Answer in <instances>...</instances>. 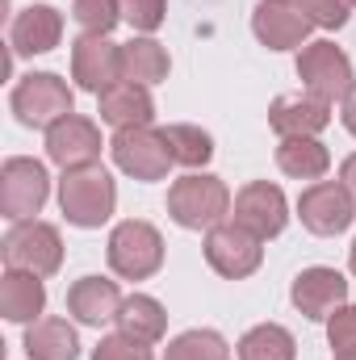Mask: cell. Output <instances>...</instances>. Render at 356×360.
Instances as JSON below:
<instances>
[{"mask_svg": "<svg viewBox=\"0 0 356 360\" xmlns=\"http://www.w3.org/2000/svg\"><path fill=\"white\" fill-rule=\"evenodd\" d=\"M235 222L248 226L252 235L260 239H276L289 222V205H285V193L268 180H252L235 193Z\"/></svg>", "mask_w": 356, "mask_h": 360, "instance_id": "cell-12", "label": "cell"}, {"mask_svg": "<svg viewBox=\"0 0 356 360\" xmlns=\"http://www.w3.org/2000/svg\"><path fill=\"white\" fill-rule=\"evenodd\" d=\"M164 360H231V348L218 331H184L168 344Z\"/></svg>", "mask_w": 356, "mask_h": 360, "instance_id": "cell-27", "label": "cell"}, {"mask_svg": "<svg viewBox=\"0 0 356 360\" xmlns=\"http://www.w3.org/2000/svg\"><path fill=\"white\" fill-rule=\"evenodd\" d=\"M46 193H51V176L38 160H8L4 172H0V214L13 218V222H25L34 218L42 205H46Z\"/></svg>", "mask_w": 356, "mask_h": 360, "instance_id": "cell-10", "label": "cell"}, {"mask_svg": "<svg viewBox=\"0 0 356 360\" xmlns=\"http://www.w3.org/2000/svg\"><path fill=\"white\" fill-rule=\"evenodd\" d=\"M164 264V239L151 222H117L109 235V269L126 281H147Z\"/></svg>", "mask_w": 356, "mask_h": 360, "instance_id": "cell-3", "label": "cell"}, {"mask_svg": "<svg viewBox=\"0 0 356 360\" xmlns=\"http://www.w3.org/2000/svg\"><path fill=\"white\" fill-rule=\"evenodd\" d=\"M92 360H151V344H139V340H130V335H105L101 344H96V352Z\"/></svg>", "mask_w": 356, "mask_h": 360, "instance_id": "cell-31", "label": "cell"}, {"mask_svg": "<svg viewBox=\"0 0 356 360\" xmlns=\"http://www.w3.org/2000/svg\"><path fill=\"white\" fill-rule=\"evenodd\" d=\"M59 264H63V239L51 222L25 218L4 235V269L51 276V272H59Z\"/></svg>", "mask_w": 356, "mask_h": 360, "instance_id": "cell-5", "label": "cell"}, {"mask_svg": "<svg viewBox=\"0 0 356 360\" xmlns=\"http://www.w3.org/2000/svg\"><path fill=\"white\" fill-rule=\"evenodd\" d=\"M252 30H256V38L265 42L268 51H289V46H302V42H306V34L314 30V21H310L298 4L265 0V4L252 13Z\"/></svg>", "mask_w": 356, "mask_h": 360, "instance_id": "cell-17", "label": "cell"}, {"mask_svg": "<svg viewBox=\"0 0 356 360\" xmlns=\"http://www.w3.org/2000/svg\"><path fill=\"white\" fill-rule=\"evenodd\" d=\"M168 214L184 231H210L231 214V188L218 176H180L168 188Z\"/></svg>", "mask_w": 356, "mask_h": 360, "instance_id": "cell-2", "label": "cell"}, {"mask_svg": "<svg viewBox=\"0 0 356 360\" xmlns=\"http://www.w3.org/2000/svg\"><path fill=\"white\" fill-rule=\"evenodd\" d=\"M281 4H298V0H281Z\"/></svg>", "mask_w": 356, "mask_h": 360, "instance_id": "cell-37", "label": "cell"}, {"mask_svg": "<svg viewBox=\"0 0 356 360\" xmlns=\"http://www.w3.org/2000/svg\"><path fill=\"white\" fill-rule=\"evenodd\" d=\"M348 264H352V272H356V243H352V256H348Z\"/></svg>", "mask_w": 356, "mask_h": 360, "instance_id": "cell-36", "label": "cell"}, {"mask_svg": "<svg viewBox=\"0 0 356 360\" xmlns=\"http://www.w3.org/2000/svg\"><path fill=\"white\" fill-rule=\"evenodd\" d=\"M109 151H113V164L134 180H164L168 168H172V151H168L164 134L151 130V126L117 130L113 143H109Z\"/></svg>", "mask_w": 356, "mask_h": 360, "instance_id": "cell-9", "label": "cell"}, {"mask_svg": "<svg viewBox=\"0 0 356 360\" xmlns=\"http://www.w3.org/2000/svg\"><path fill=\"white\" fill-rule=\"evenodd\" d=\"M117 4H122V21H130L139 34L160 30L164 25V13H168L164 0H117Z\"/></svg>", "mask_w": 356, "mask_h": 360, "instance_id": "cell-29", "label": "cell"}, {"mask_svg": "<svg viewBox=\"0 0 356 360\" xmlns=\"http://www.w3.org/2000/svg\"><path fill=\"white\" fill-rule=\"evenodd\" d=\"M63 38V13L51 4H30L13 17L8 25V46L13 55H46Z\"/></svg>", "mask_w": 356, "mask_h": 360, "instance_id": "cell-15", "label": "cell"}, {"mask_svg": "<svg viewBox=\"0 0 356 360\" xmlns=\"http://www.w3.org/2000/svg\"><path fill=\"white\" fill-rule=\"evenodd\" d=\"M298 76L310 96L319 101H348V92L356 89L352 84V59L336 46V42H310L302 46L298 55Z\"/></svg>", "mask_w": 356, "mask_h": 360, "instance_id": "cell-7", "label": "cell"}, {"mask_svg": "<svg viewBox=\"0 0 356 360\" xmlns=\"http://www.w3.org/2000/svg\"><path fill=\"white\" fill-rule=\"evenodd\" d=\"M340 180L348 184V193L356 197V155H348V160H344V168H340Z\"/></svg>", "mask_w": 356, "mask_h": 360, "instance_id": "cell-34", "label": "cell"}, {"mask_svg": "<svg viewBox=\"0 0 356 360\" xmlns=\"http://www.w3.org/2000/svg\"><path fill=\"white\" fill-rule=\"evenodd\" d=\"M113 323H117L122 335H130V340H139V344H160V340H164V327H168V314H164V306H160L155 297L134 293V297L122 302V310H117Z\"/></svg>", "mask_w": 356, "mask_h": 360, "instance_id": "cell-21", "label": "cell"}, {"mask_svg": "<svg viewBox=\"0 0 356 360\" xmlns=\"http://www.w3.org/2000/svg\"><path fill=\"white\" fill-rule=\"evenodd\" d=\"M298 8H302L314 25H323V30H340V25H348L352 0H298Z\"/></svg>", "mask_w": 356, "mask_h": 360, "instance_id": "cell-30", "label": "cell"}, {"mask_svg": "<svg viewBox=\"0 0 356 360\" xmlns=\"http://www.w3.org/2000/svg\"><path fill=\"white\" fill-rule=\"evenodd\" d=\"M164 134V143H168V151H172V164H184V168H201V164H210L214 160V139L201 130V126H164L160 130Z\"/></svg>", "mask_w": 356, "mask_h": 360, "instance_id": "cell-26", "label": "cell"}, {"mask_svg": "<svg viewBox=\"0 0 356 360\" xmlns=\"http://www.w3.org/2000/svg\"><path fill=\"white\" fill-rule=\"evenodd\" d=\"M46 155H51L63 172L89 168V164H96V155H101V130L92 126L89 117L68 113L63 122H55V126L46 130Z\"/></svg>", "mask_w": 356, "mask_h": 360, "instance_id": "cell-13", "label": "cell"}, {"mask_svg": "<svg viewBox=\"0 0 356 360\" xmlns=\"http://www.w3.org/2000/svg\"><path fill=\"white\" fill-rule=\"evenodd\" d=\"M122 302H126V297H122L117 285L105 281V276H80V281L68 289V310H72L84 327H105L109 319H117Z\"/></svg>", "mask_w": 356, "mask_h": 360, "instance_id": "cell-19", "label": "cell"}, {"mask_svg": "<svg viewBox=\"0 0 356 360\" xmlns=\"http://www.w3.org/2000/svg\"><path fill=\"white\" fill-rule=\"evenodd\" d=\"M298 218L310 235H340L348 231L356 218V197L348 193L344 180H314L302 197H298Z\"/></svg>", "mask_w": 356, "mask_h": 360, "instance_id": "cell-8", "label": "cell"}, {"mask_svg": "<svg viewBox=\"0 0 356 360\" xmlns=\"http://www.w3.org/2000/svg\"><path fill=\"white\" fill-rule=\"evenodd\" d=\"M336 360H356V352H336Z\"/></svg>", "mask_w": 356, "mask_h": 360, "instance_id": "cell-35", "label": "cell"}, {"mask_svg": "<svg viewBox=\"0 0 356 360\" xmlns=\"http://www.w3.org/2000/svg\"><path fill=\"white\" fill-rule=\"evenodd\" d=\"M13 113L21 126L34 130H51L55 122H63L72 113V89L68 80H59L55 72H34L13 89Z\"/></svg>", "mask_w": 356, "mask_h": 360, "instance_id": "cell-4", "label": "cell"}, {"mask_svg": "<svg viewBox=\"0 0 356 360\" xmlns=\"http://www.w3.org/2000/svg\"><path fill=\"white\" fill-rule=\"evenodd\" d=\"M72 17L84 25V34H109L122 21L117 0H72Z\"/></svg>", "mask_w": 356, "mask_h": 360, "instance_id": "cell-28", "label": "cell"}, {"mask_svg": "<svg viewBox=\"0 0 356 360\" xmlns=\"http://www.w3.org/2000/svg\"><path fill=\"white\" fill-rule=\"evenodd\" d=\"M168 51L155 42V38H134L122 46V80H134V84H160L168 76Z\"/></svg>", "mask_w": 356, "mask_h": 360, "instance_id": "cell-24", "label": "cell"}, {"mask_svg": "<svg viewBox=\"0 0 356 360\" xmlns=\"http://www.w3.org/2000/svg\"><path fill=\"white\" fill-rule=\"evenodd\" d=\"M340 117H344V130L356 134V89L348 92V101H344V113H340Z\"/></svg>", "mask_w": 356, "mask_h": 360, "instance_id": "cell-33", "label": "cell"}, {"mask_svg": "<svg viewBox=\"0 0 356 360\" xmlns=\"http://www.w3.org/2000/svg\"><path fill=\"white\" fill-rule=\"evenodd\" d=\"M352 4H356V0H352Z\"/></svg>", "mask_w": 356, "mask_h": 360, "instance_id": "cell-38", "label": "cell"}, {"mask_svg": "<svg viewBox=\"0 0 356 360\" xmlns=\"http://www.w3.org/2000/svg\"><path fill=\"white\" fill-rule=\"evenodd\" d=\"M293 356H298V344L276 323H260L239 340V360H293Z\"/></svg>", "mask_w": 356, "mask_h": 360, "instance_id": "cell-25", "label": "cell"}, {"mask_svg": "<svg viewBox=\"0 0 356 360\" xmlns=\"http://www.w3.org/2000/svg\"><path fill=\"white\" fill-rule=\"evenodd\" d=\"M25 352H30V360H76L80 340L68 327V319H38L25 331Z\"/></svg>", "mask_w": 356, "mask_h": 360, "instance_id": "cell-22", "label": "cell"}, {"mask_svg": "<svg viewBox=\"0 0 356 360\" xmlns=\"http://www.w3.org/2000/svg\"><path fill=\"white\" fill-rule=\"evenodd\" d=\"M327 122H331V105L319 101V96H310V92L276 96L272 109H268V126L281 139H314Z\"/></svg>", "mask_w": 356, "mask_h": 360, "instance_id": "cell-18", "label": "cell"}, {"mask_svg": "<svg viewBox=\"0 0 356 360\" xmlns=\"http://www.w3.org/2000/svg\"><path fill=\"white\" fill-rule=\"evenodd\" d=\"M276 168L293 180H323L327 168H331V155L319 139H281Z\"/></svg>", "mask_w": 356, "mask_h": 360, "instance_id": "cell-23", "label": "cell"}, {"mask_svg": "<svg viewBox=\"0 0 356 360\" xmlns=\"http://www.w3.org/2000/svg\"><path fill=\"white\" fill-rule=\"evenodd\" d=\"M72 80L89 92H105L122 80V46L109 42V34H80L72 42Z\"/></svg>", "mask_w": 356, "mask_h": 360, "instance_id": "cell-11", "label": "cell"}, {"mask_svg": "<svg viewBox=\"0 0 356 360\" xmlns=\"http://www.w3.org/2000/svg\"><path fill=\"white\" fill-rule=\"evenodd\" d=\"M289 297H293V306H298L306 319L323 323V319H331V314L348 302V281L336 269H306V272H298Z\"/></svg>", "mask_w": 356, "mask_h": 360, "instance_id": "cell-14", "label": "cell"}, {"mask_svg": "<svg viewBox=\"0 0 356 360\" xmlns=\"http://www.w3.org/2000/svg\"><path fill=\"white\" fill-rule=\"evenodd\" d=\"M46 306V289H42V276L38 272H21L8 269L0 281V310L8 323H38Z\"/></svg>", "mask_w": 356, "mask_h": 360, "instance_id": "cell-20", "label": "cell"}, {"mask_svg": "<svg viewBox=\"0 0 356 360\" xmlns=\"http://www.w3.org/2000/svg\"><path fill=\"white\" fill-rule=\"evenodd\" d=\"M327 340L336 352H356V306H340L327 319Z\"/></svg>", "mask_w": 356, "mask_h": 360, "instance_id": "cell-32", "label": "cell"}, {"mask_svg": "<svg viewBox=\"0 0 356 360\" xmlns=\"http://www.w3.org/2000/svg\"><path fill=\"white\" fill-rule=\"evenodd\" d=\"M59 205H63V214H68V222L72 226H101L109 214H113V205H117V184L113 176L101 168V164H89V168H72V172H63V184H59Z\"/></svg>", "mask_w": 356, "mask_h": 360, "instance_id": "cell-1", "label": "cell"}, {"mask_svg": "<svg viewBox=\"0 0 356 360\" xmlns=\"http://www.w3.org/2000/svg\"><path fill=\"white\" fill-rule=\"evenodd\" d=\"M260 243H265V239L252 235L248 226H239V222H218V226L205 231V260H210V269L218 272V276L243 281V276H252V272L260 269V260H265V248H260Z\"/></svg>", "mask_w": 356, "mask_h": 360, "instance_id": "cell-6", "label": "cell"}, {"mask_svg": "<svg viewBox=\"0 0 356 360\" xmlns=\"http://www.w3.org/2000/svg\"><path fill=\"white\" fill-rule=\"evenodd\" d=\"M96 113L101 122H109L113 130H134V126H151L155 117V101L147 84H134V80H117L105 92H96Z\"/></svg>", "mask_w": 356, "mask_h": 360, "instance_id": "cell-16", "label": "cell"}]
</instances>
